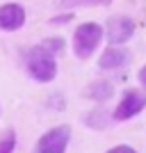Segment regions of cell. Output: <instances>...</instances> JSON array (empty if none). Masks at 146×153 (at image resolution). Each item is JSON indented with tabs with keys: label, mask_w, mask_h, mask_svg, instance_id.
<instances>
[{
	"label": "cell",
	"mask_w": 146,
	"mask_h": 153,
	"mask_svg": "<svg viewBox=\"0 0 146 153\" xmlns=\"http://www.w3.org/2000/svg\"><path fill=\"white\" fill-rule=\"evenodd\" d=\"M27 14L19 2H5L0 5V30L5 32H16L25 25Z\"/></svg>",
	"instance_id": "cell-6"
},
{
	"label": "cell",
	"mask_w": 146,
	"mask_h": 153,
	"mask_svg": "<svg viewBox=\"0 0 146 153\" xmlns=\"http://www.w3.org/2000/svg\"><path fill=\"white\" fill-rule=\"evenodd\" d=\"M14 149H16V133L9 128L0 135V153H14Z\"/></svg>",
	"instance_id": "cell-10"
},
{
	"label": "cell",
	"mask_w": 146,
	"mask_h": 153,
	"mask_svg": "<svg viewBox=\"0 0 146 153\" xmlns=\"http://www.w3.org/2000/svg\"><path fill=\"white\" fill-rule=\"evenodd\" d=\"M146 108V91H139V89H128L121 98V103L116 105L114 110V121H128L133 119Z\"/></svg>",
	"instance_id": "cell-4"
},
{
	"label": "cell",
	"mask_w": 146,
	"mask_h": 153,
	"mask_svg": "<svg viewBox=\"0 0 146 153\" xmlns=\"http://www.w3.org/2000/svg\"><path fill=\"white\" fill-rule=\"evenodd\" d=\"M103 34H107V41L112 46H121L135 34V23H133V19H128V16H112V19L107 21Z\"/></svg>",
	"instance_id": "cell-5"
},
{
	"label": "cell",
	"mask_w": 146,
	"mask_h": 153,
	"mask_svg": "<svg viewBox=\"0 0 146 153\" xmlns=\"http://www.w3.org/2000/svg\"><path fill=\"white\" fill-rule=\"evenodd\" d=\"M137 78H139V82L146 87V64H144V66L139 69V76H137Z\"/></svg>",
	"instance_id": "cell-12"
},
{
	"label": "cell",
	"mask_w": 146,
	"mask_h": 153,
	"mask_svg": "<svg viewBox=\"0 0 146 153\" xmlns=\"http://www.w3.org/2000/svg\"><path fill=\"white\" fill-rule=\"evenodd\" d=\"M105 153H137L133 146H128V144H119V146H112L110 151H105Z\"/></svg>",
	"instance_id": "cell-11"
},
{
	"label": "cell",
	"mask_w": 146,
	"mask_h": 153,
	"mask_svg": "<svg viewBox=\"0 0 146 153\" xmlns=\"http://www.w3.org/2000/svg\"><path fill=\"white\" fill-rule=\"evenodd\" d=\"M103 27L98 23H82L73 32V51L80 59H87L96 53V48L103 41Z\"/></svg>",
	"instance_id": "cell-2"
},
{
	"label": "cell",
	"mask_w": 146,
	"mask_h": 153,
	"mask_svg": "<svg viewBox=\"0 0 146 153\" xmlns=\"http://www.w3.org/2000/svg\"><path fill=\"white\" fill-rule=\"evenodd\" d=\"M69 142H71V126H66V123L55 126L39 137L32 153H66Z\"/></svg>",
	"instance_id": "cell-3"
},
{
	"label": "cell",
	"mask_w": 146,
	"mask_h": 153,
	"mask_svg": "<svg viewBox=\"0 0 146 153\" xmlns=\"http://www.w3.org/2000/svg\"><path fill=\"white\" fill-rule=\"evenodd\" d=\"M41 46H44V48L50 53V55H55V57H57V55H62V53L66 51V44H64V39H62V37L44 39V41H41Z\"/></svg>",
	"instance_id": "cell-9"
},
{
	"label": "cell",
	"mask_w": 146,
	"mask_h": 153,
	"mask_svg": "<svg viewBox=\"0 0 146 153\" xmlns=\"http://www.w3.org/2000/svg\"><path fill=\"white\" fill-rule=\"evenodd\" d=\"M130 55L128 51L119 48V46H110L107 51H103V55L98 57V66L103 71H114V69H121V66H126Z\"/></svg>",
	"instance_id": "cell-7"
},
{
	"label": "cell",
	"mask_w": 146,
	"mask_h": 153,
	"mask_svg": "<svg viewBox=\"0 0 146 153\" xmlns=\"http://www.w3.org/2000/svg\"><path fill=\"white\" fill-rule=\"evenodd\" d=\"M25 66H27V73L37 82H50L57 76V59L41 44L32 46L30 51L25 53Z\"/></svg>",
	"instance_id": "cell-1"
},
{
	"label": "cell",
	"mask_w": 146,
	"mask_h": 153,
	"mask_svg": "<svg viewBox=\"0 0 146 153\" xmlns=\"http://www.w3.org/2000/svg\"><path fill=\"white\" fill-rule=\"evenodd\" d=\"M112 94H114V89H112V85L107 80H94L87 87V96L94 98V101H107Z\"/></svg>",
	"instance_id": "cell-8"
}]
</instances>
